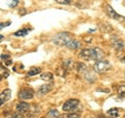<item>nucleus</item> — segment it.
Wrapping results in <instances>:
<instances>
[{"label": "nucleus", "instance_id": "nucleus-25", "mask_svg": "<svg viewBox=\"0 0 125 118\" xmlns=\"http://www.w3.org/2000/svg\"><path fill=\"white\" fill-rule=\"evenodd\" d=\"M67 118H80V115L78 113H71L67 116Z\"/></svg>", "mask_w": 125, "mask_h": 118}, {"label": "nucleus", "instance_id": "nucleus-4", "mask_svg": "<svg viewBox=\"0 0 125 118\" xmlns=\"http://www.w3.org/2000/svg\"><path fill=\"white\" fill-rule=\"evenodd\" d=\"M105 12H106V14L109 16V17L113 18V19H115V20H119V21H124L125 20V18L123 17V16H121L118 13H116V11L113 9V7L109 4L105 5Z\"/></svg>", "mask_w": 125, "mask_h": 118}, {"label": "nucleus", "instance_id": "nucleus-12", "mask_svg": "<svg viewBox=\"0 0 125 118\" xmlns=\"http://www.w3.org/2000/svg\"><path fill=\"white\" fill-rule=\"evenodd\" d=\"M68 47L69 49H71V50H76V49H78L80 47V43L78 42V41H76V40H70L69 42H68V44L66 45Z\"/></svg>", "mask_w": 125, "mask_h": 118}, {"label": "nucleus", "instance_id": "nucleus-23", "mask_svg": "<svg viewBox=\"0 0 125 118\" xmlns=\"http://www.w3.org/2000/svg\"><path fill=\"white\" fill-rule=\"evenodd\" d=\"M57 3H61V4H65V5H68V4H71V3L74 1V0H55Z\"/></svg>", "mask_w": 125, "mask_h": 118}, {"label": "nucleus", "instance_id": "nucleus-13", "mask_svg": "<svg viewBox=\"0 0 125 118\" xmlns=\"http://www.w3.org/2000/svg\"><path fill=\"white\" fill-rule=\"evenodd\" d=\"M30 30H31L30 28H22L20 30L16 31V33L14 34V36L15 37H24V36H26V35L29 33Z\"/></svg>", "mask_w": 125, "mask_h": 118}, {"label": "nucleus", "instance_id": "nucleus-6", "mask_svg": "<svg viewBox=\"0 0 125 118\" xmlns=\"http://www.w3.org/2000/svg\"><path fill=\"white\" fill-rule=\"evenodd\" d=\"M33 95H34V92L30 88H23L19 92V97L22 98V99H31Z\"/></svg>", "mask_w": 125, "mask_h": 118}, {"label": "nucleus", "instance_id": "nucleus-18", "mask_svg": "<svg viewBox=\"0 0 125 118\" xmlns=\"http://www.w3.org/2000/svg\"><path fill=\"white\" fill-rule=\"evenodd\" d=\"M75 68L77 70V72H83V71H87V66H85L83 63H77V64H75Z\"/></svg>", "mask_w": 125, "mask_h": 118}, {"label": "nucleus", "instance_id": "nucleus-17", "mask_svg": "<svg viewBox=\"0 0 125 118\" xmlns=\"http://www.w3.org/2000/svg\"><path fill=\"white\" fill-rule=\"evenodd\" d=\"M40 72H41V68H39V67H31V68L29 69L28 73H27V75H28V76L38 75Z\"/></svg>", "mask_w": 125, "mask_h": 118}, {"label": "nucleus", "instance_id": "nucleus-2", "mask_svg": "<svg viewBox=\"0 0 125 118\" xmlns=\"http://www.w3.org/2000/svg\"><path fill=\"white\" fill-rule=\"evenodd\" d=\"M93 68H94V71L97 73H103V72L108 71V70L112 68V64L107 60L102 59V60L96 61V63L93 66Z\"/></svg>", "mask_w": 125, "mask_h": 118}, {"label": "nucleus", "instance_id": "nucleus-5", "mask_svg": "<svg viewBox=\"0 0 125 118\" xmlns=\"http://www.w3.org/2000/svg\"><path fill=\"white\" fill-rule=\"evenodd\" d=\"M78 104H79V101L77 99H69L62 105V110H64L65 112L73 111V110H75V108L78 106Z\"/></svg>", "mask_w": 125, "mask_h": 118}, {"label": "nucleus", "instance_id": "nucleus-19", "mask_svg": "<svg viewBox=\"0 0 125 118\" xmlns=\"http://www.w3.org/2000/svg\"><path fill=\"white\" fill-rule=\"evenodd\" d=\"M118 95L120 97H125V85H120L118 87Z\"/></svg>", "mask_w": 125, "mask_h": 118}, {"label": "nucleus", "instance_id": "nucleus-8", "mask_svg": "<svg viewBox=\"0 0 125 118\" xmlns=\"http://www.w3.org/2000/svg\"><path fill=\"white\" fill-rule=\"evenodd\" d=\"M11 96V91L10 89H5L1 92V95H0V99H1V105L5 104L6 101H9L10 99Z\"/></svg>", "mask_w": 125, "mask_h": 118}, {"label": "nucleus", "instance_id": "nucleus-27", "mask_svg": "<svg viewBox=\"0 0 125 118\" xmlns=\"http://www.w3.org/2000/svg\"><path fill=\"white\" fill-rule=\"evenodd\" d=\"M10 57L7 56V54H1V60H6V59H10Z\"/></svg>", "mask_w": 125, "mask_h": 118}, {"label": "nucleus", "instance_id": "nucleus-16", "mask_svg": "<svg viewBox=\"0 0 125 118\" xmlns=\"http://www.w3.org/2000/svg\"><path fill=\"white\" fill-rule=\"evenodd\" d=\"M41 78L43 81H46V82H52L53 81V74L50 73V72L42 73L41 74Z\"/></svg>", "mask_w": 125, "mask_h": 118}, {"label": "nucleus", "instance_id": "nucleus-15", "mask_svg": "<svg viewBox=\"0 0 125 118\" xmlns=\"http://www.w3.org/2000/svg\"><path fill=\"white\" fill-rule=\"evenodd\" d=\"M107 114L111 117H113V118H117V117L119 116V114H120V109H118V108H113L111 110H108Z\"/></svg>", "mask_w": 125, "mask_h": 118}, {"label": "nucleus", "instance_id": "nucleus-26", "mask_svg": "<svg viewBox=\"0 0 125 118\" xmlns=\"http://www.w3.org/2000/svg\"><path fill=\"white\" fill-rule=\"evenodd\" d=\"M10 118H23V115L21 113H15L10 116Z\"/></svg>", "mask_w": 125, "mask_h": 118}, {"label": "nucleus", "instance_id": "nucleus-31", "mask_svg": "<svg viewBox=\"0 0 125 118\" xmlns=\"http://www.w3.org/2000/svg\"><path fill=\"white\" fill-rule=\"evenodd\" d=\"M5 64H6V65H10V64H11V61H7Z\"/></svg>", "mask_w": 125, "mask_h": 118}, {"label": "nucleus", "instance_id": "nucleus-9", "mask_svg": "<svg viewBox=\"0 0 125 118\" xmlns=\"http://www.w3.org/2000/svg\"><path fill=\"white\" fill-rule=\"evenodd\" d=\"M40 113V106H38V105H32V106H30V110L28 111V113H27V117L28 118H32L34 116H37L38 114Z\"/></svg>", "mask_w": 125, "mask_h": 118}, {"label": "nucleus", "instance_id": "nucleus-28", "mask_svg": "<svg viewBox=\"0 0 125 118\" xmlns=\"http://www.w3.org/2000/svg\"><path fill=\"white\" fill-rule=\"evenodd\" d=\"M10 21H9V22H6V23H1V27H0V28L2 29L3 27H5L6 25H10Z\"/></svg>", "mask_w": 125, "mask_h": 118}, {"label": "nucleus", "instance_id": "nucleus-30", "mask_svg": "<svg viewBox=\"0 0 125 118\" xmlns=\"http://www.w3.org/2000/svg\"><path fill=\"white\" fill-rule=\"evenodd\" d=\"M120 61H121V62H123V63H125V57L120 58Z\"/></svg>", "mask_w": 125, "mask_h": 118}, {"label": "nucleus", "instance_id": "nucleus-14", "mask_svg": "<svg viewBox=\"0 0 125 118\" xmlns=\"http://www.w3.org/2000/svg\"><path fill=\"white\" fill-rule=\"evenodd\" d=\"M55 73H56V75L61 76V77H66V75H67L68 72H67V69L62 66V67H58V68L56 69Z\"/></svg>", "mask_w": 125, "mask_h": 118}, {"label": "nucleus", "instance_id": "nucleus-29", "mask_svg": "<svg viewBox=\"0 0 125 118\" xmlns=\"http://www.w3.org/2000/svg\"><path fill=\"white\" fill-rule=\"evenodd\" d=\"M25 13H26V12H25V10H24V9H22V12L20 11V15H24Z\"/></svg>", "mask_w": 125, "mask_h": 118}, {"label": "nucleus", "instance_id": "nucleus-32", "mask_svg": "<svg viewBox=\"0 0 125 118\" xmlns=\"http://www.w3.org/2000/svg\"><path fill=\"white\" fill-rule=\"evenodd\" d=\"M99 118H106V117L103 116V115H99Z\"/></svg>", "mask_w": 125, "mask_h": 118}, {"label": "nucleus", "instance_id": "nucleus-33", "mask_svg": "<svg viewBox=\"0 0 125 118\" xmlns=\"http://www.w3.org/2000/svg\"><path fill=\"white\" fill-rule=\"evenodd\" d=\"M58 118H65V116H58Z\"/></svg>", "mask_w": 125, "mask_h": 118}, {"label": "nucleus", "instance_id": "nucleus-24", "mask_svg": "<svg viewBox=\"0 0 125 118\" xmlns=\"http://www.w3.org/2000/svg\"><path fill=\"white\" fill-rule=\"evenodd\" d=\"M9 75H10L9 71H7V70H6L3 66H1V76H2V77H4V78H6Z\"/></svg>", "mask_w": 125, "mask_h": 118}, {"label": "nucleus", "instance_id": "nucleus-34", "mask_svg": "<svg viewBox=\"0 0 125 118\" xmlns=\"http://www.w3.org/2000/svg\"><path fill=\"white\" fill-rule=\"evenodd\" d=\"M41 118H46V117H41Z\"/></svg>", "mask_w": 125, "mask_h": 118}, {"label": "nucleus", "instance_id": "nucleus-20", "mask_svg": "<svg viewBox=\"0 0 125 118\" xmlns=\"http://www.w3.org/2000/svg\"><path fill=\"white\" fill-rule=\"evenodd\" d=\"M62 66H64L66 69H70V68L72 69V67H73V62H72L71 60H69V59H68V60H65L64 63H62Z\"/></svg>", "mask_w": 125, "mask_h": 118}, {"label": "nucleus", "instance_id": "nucleus-1", "mask_svg": "<svg viewBox=\"0 0 125 118\" xmlns=\"http://www.w3.org/2000/svg\"><path fill=\"white\" fill-rule=\"evenodd\" d=\"M79 57L85 59V60L99 61L104 58V53L99 48H85L79 52Z\"/></svg>", "mask_w": 125, "mask_h": 118}, {"label": "nucleus", "instance_id": "nucleus-3", "mask_svg": "<svg viewBox=\"0 0 125 118\" xmlns=\"http://www.w3.org/2000/svg\"><path fill=\"white\" fill-rule=\"evenodd\" d=\"M70 40H72L71 34H69V33H60L53 38V43L55 45H58V46H66Z\"/></svg>", "mask_w": 125, "mask_h": 118}, {"label": "nucleus", "instance_id": "nucleus-22", "mask_svg": "<svg viewBox=\"0 0 125 118\" xmlns=\"http://www.w3.org/2000/svg\"><path fill=\"white\" fill-rule=\"evenodd\" d=\"M19 1L18 0H7V4H9L10 7H16L18 5Z\"/></svg>", "mask_w": 125, "mask_h": 118}, {"label": "nucleus", "instance_id": "nucleus-11", "mask_svg": "<svg viewBox=\"0 0 125 118\" xmlns=\"http://www.w3.org/2000/svg\"><path fill=\"white\" fill-rule=\"evenodd\" d=\"M52 89V86L50 84H45V85H42L40 89H39V93L41 94V95H45V94L49 93L50 91H51Z\"/></svg>", "mask_w": 125, "mask_h": 118}, {"label": "nucleus", "instance_id": "nucleus-21", "mask_svg": "<svg viewBox=\"0 0 125 118\" xmlns=\"http://www.w3.org/2000/svg\"><path fill=\"white\" fill-rule=\"evenodd\" d=\"M47 115H48V117H52V118H54V117L60 116V113H58L57 110H50Z\"/></svg>", "mask_w": 125, "mask_h": 118}, {"label": "nucleus", "instance_id": "nucleus-10", "mask_svg": "<svg viewBox=\"0 0 125 118\" xmlns=\"http://www.w3.org/2000/svg\"><path fill=\"white\" fill-rule=\"evenodd\" d=\"M112 45L116 50H118V51H121V50H123V48H124V43L121 39H116V40H114L112 43Z\"/></svg>", "mask_w": 125, "mask_h": 118}, {"label": "nucleus", "instance_id": "nucleus-7", "mask_svg": "<svg viewBox=\"0 0 125 118\" xmlns=\"http://www.w3.org/2000/svg\"><path fill=\"white\" fill-rule=\"evenodd\" d=\"M16 110L18 111V113H21V114H24V113H28V111L30 110V106L29 104L27 103H19L16 107Z\"/></svg>", "mask_w": 125, "mask_h": 118}]
</instances>
